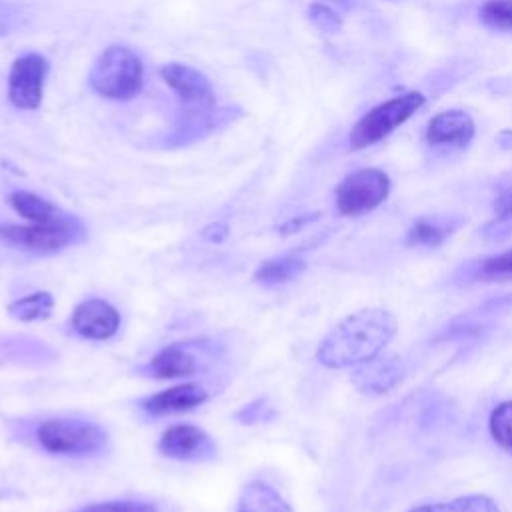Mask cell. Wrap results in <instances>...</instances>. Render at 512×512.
<instances>
[{"instance_id": "20", "label": "cell", "mask_w": 512, "mask_h": 512, "mask_svg": "<svg viewBox=\"0 0 512 512\" xmlns=\"http://www.w3.org/2000/svg\"><path fill=\"white\" fill-rule=\"evenodd\" d=\"M410 512H500L498 504L484 494H468L454 498L450 502H436V504H422L412 508Z\"/></svg>"}, {"instance_id": "12", "label": "cell", "mask_w": 512, "mask_h": 512, "mask_svg": "<svg viewBox=\"0 0 512 512\" xmlns=\"http://www.w3.org/2000/svg\"><path fill=\"white\" fill-rule=\"evenodd\" d=\"M208 400V392L204 386L196 382L178 384L166 390H160L156 394H150L142 398L138 404L148 416H170V414H182L198 408Z\"/></svg>"}, {"instance_id": "24", "label": "cell", "mask_w": 512, "mask_h": 512, "mask_svg": "<svg viewBox=\"0 0 512 512\" xmlns=\"http://www.w3.org/2000/svg\"><path fill=\"white\" fill-rule=\"evenodd\" d=\"M308 18H310V22H312L318 30L328 32V34H336V32L342 28L340 16H338L332 8H328V6H324V4H312V6L308 8Z\"/></svg>"}, {"instance_id": "1", "label": "cell", "mask_w": 512, "mask_h": 512, "mask_svg": "<svg viewBox=\"0 0 512 512\" xmlns=\"http://www.w3.org/2000/svg\"><path fill=\"white\" fill-rule=\"evenodd\" d=\"M398 322L384 308H362L342 318L318 344L316 360L332 370L364 364L394 338Z\"/></svg>"}, {"instance_id": "8", "label": "cell", "mask_w": 512, "mask_h": 512, "mask_svg": "<svg viewBox=\"0 0 512 512\" xmlns=\"http://www.w3.org/2000/svg\"><path fill=\"white\" fill-rule=\"evenodd\" d=\"M158 450L172 460L210 462L218 456L212 436L194 424H174L158 440Z\"/></svg>"}, {"instance_id": "7", "label": "cell", "mask_w": 512, "mask_h": 512, "mask_svg": "<svg viewBox=\"0 0 512 512\" xmlns=\"http://www.w3.org/2000/svg\"><path fill=\"white\" fill-rule=\"evenodd\" d=\"M48 60L40 54H24L14 60L8 74V98L14 106L34 110L42 102Z\"/></svg>"}, {"instance_id": "23", "label": "cell", "mask_w": 512, "mask_h": 512, "mask_svg": "<svg viewBox=\"0 0 512 512\" xmlns=\"http://www.w3.org/2000/svg\"><path fill=\"white\" fill-rule=\"evenodd\" d=\"M76 512H158V508L148 500H106L82 506Z\"/></svg>"}, {"instance_id": "28", "label": "cell", "mask_w": 512, "mask_h": 512, "mask_svg": "<svg viewBox=\"0 0 512 512\" xmlns=\"http://www.w3.org/2000/svg\"><path fill=\"white\" fill-rule=\"evenodd\" d=\"M202 236L208 242H222L228 236V226L224 222H214L202 230Z\"/></svg>"}, {"instance_id": "4", "label": "cell", "mask_w": 512, "mask_h": 512, "mask_svg": "<svg viewBox=\"0 0 512 512\" xmlns=\"http://www.w3.org/2000/svg\"><path fill=\"white\" fill-rule=\"evenodd\" d=\"M86 238L84 224L66 214L54 222H30V224H0V240L26 252L54 254Z\"/></svg>"}, {"instance_id": "30", "label": "cell", "mask_w": 512, "mask_h": 512, "mask_svg": "<svg viewBox=\"0 0 512 512\" xmlns=\"http://www.w3.org/2000/svg\"><path fill=\"white\" fill-rule=\"evenodd\" d=\"M332 2H336V4H342V6H348L352 0H332Z\"/></svg>"}, {"instance_id": "5", "label": "cell", "mask_w": 512, "mask_h": 512, "mask_svg": "<svg viewBox=\"0 0 512 512\" xmlns=\"http://www.w3.org/2000/svg\"><path fill=\"white\" fill-rule=\"evenodd\" d=\"M424 102L426 98L422 92L410 90L374 106L354 124L350 132V148L362 150L384 140L390 132L402 126L414 112H418L424 106Z\"/></svg>"}, {"instance_id": "9", "label": "cell", "mask_w": 512, "mask_h": 512, "mask_svg": "<svg viewBox=\"0 0 512 512\" xmlns=\"http://www.w3.org/2000/svg\"><path fill=\"white\" fill-rule=\"evenodd\" d=\"M162 80L176 92L188 112H208L214 106V90L210 80L196 68L170 62L160 70Z\"/></svg>"}, {"instance_id": "6", "label": "cell", "mask_w": 512, "mask_h": 512, "mask_svg": "<svg viewBox=\"0 0 512 512\" xmlns=\"http://www.w3.org/2000/svg\"><path fill=\"white\" fill-rule=\"evenodd\" d=\"M390 192V178L378 168L348 174L336 188V208L342 216H362L378 208Z\"/></svg>"}, {"instance_id": "29", "label": "cell", "mask_w": 512, "mask_h": 512, "mask_svg": "<svg viewBox=\"0 0 512 512\" xmlns=\"http://www.w3.org/2000/svg\"><path fill=\"white\" fill-rule=\"evenodd\" d=\"M316 216H318V214H312V216H300V218H292V220L284 222V224L280 226V230H282V234H290V232H296V230H300L302 226H306L308 222H312Z\"/></svg>"}, {"instance_id": "11", "label": "cell", "mask_w": 512, "mask_h": 512, "mask_svg": "<svg viewBox=\"0 0 512 512\" xmlns=\"http://www.w3.org/2000/svg\"><path fill=\"white\" fill-rule=\"evenodd\" d=\"M202 360L194 346L188 342H174L158 350L144 366L138 368L140 374L148 378H186L200 372Z\"/></svg>"}, {"instance_id": "18", "label": "cell", "mask_w": 512, "mask_h": 512, "mask_svg": "<svg viewBox=\"0 0 512 512\" xmlns=\"http://www.w3.org/2000/svg\"><path fill=\"white\" fill-rule=\"evenodd\" d=\"M458 224H460V220L452 222V220H444V218H420L408 230L406 242L410 246L436 248V246H440L452 234V230Z\"/></svg>"}, {"instance_id": "22", "label": "cell", "mask_w": 512, "mask_h": 512, "mask_svg": "<svg viewBox=\"0 0 512 512\" xmlns=\"http://www.w3.org/2000/svg\"><path fill=\"white\" fill-rule=\"evenodd\" d=\"M484 24L500 30H512V0H486L480 8Z\"/></svg>"}, {"instance_id": "10", "label": "cell", "mask_w": 512, "mask_h": 512, "mask_svg": "<svg viewBox=\"0 0 512 512\" xmlns=\"http://www.w3.org/2000/svg\"><path fill=\"white\" fill-rule=\"evenodd\" d=\"M72 330L86 340H108L120 328L118 310L100 298L80 302L70 316Z\"/></svg>"}, {"instance_id": "27", "label": "cell", "mask_w": 512, "mask_h": 512, "mask_svg": "<svg viewBox=\"0 0 512 512\" xmlns=\"http://www.w3.org/2000/svg\"><path fill=\"white\" fill-rule=\"evenodd\" d=\"M496 214H498V220H506V218H512V188L504 190L498 200H496Z\"/></svg>"}, {"instance_id": "19", "label": "cell", "mask_w": 512, "mask_h": 512, "mask_svg": "<svg viewBox=\"0 0 512 512\" xmlns=\"http://www.w3.org/2000/svg\"><path fill=\"white\" fill-rule=\"evenodd\" d=\"M54 296L50 292H32L24 298H18L8 304V314L20 322H36L44 320L52 314Z\"/></svg>"}, {"instance_id": "16", "label": "cell", "mask_w": 512, "mask_h": 512, "mask_svg": "<svg viewBox=\"0 0 512 512\" xmlns=\"http://www.w3.org/2000/svg\"><path fill=\"white\" fill-rule=\"evenodd\" d=\"M10 206L28 222H54L64 218L68 212L60 210L58 206H54L52 202H48L46 198L26 192V190H16L10 194L8 198Z\"/></svg>"}, {"instance_id": "14", "label": "cell", "mask_w": 512, "mask_h": 512, "mask_svg": "<svg viewBox=\"0 0 512 512\" xmlns=\"http://www.w3.org/2000/svg\"><path fill=\"white\" fill-rule=\"evenodd\" d=\"M474 136V122L462 110H446L436 114L426 128L430 144H454L466 146Z\"/></svg>"}, {"instance_id": "26", "label": "cell", "mask_w": 512, "mask_h": 512, "mask_svg": "<svg viewBox=\"0 0 512 512\" xmlns=\"http://www.w3.org/2000/svg\"><path fill=\"white\" fill-rule=\"evenodd\" d=\"M270 416H272V408H268L266 398H258V400L246 404L244 408H240V410L236 412V418H238L242 424H256V422L268 420Z\"/></svg>"}, {"instance_id": "3", "label": "cell", "mask_w": 512, "mask_h": 512, "mask_svg": "<svg viewBox=\"0 0 512 512\" xmlns=\"http://www.w3.org/2000/svg\"><path fill=\"white\" fill-rule=\"evenodd\" d=\"M142 84V60L126 46L106 48L90 70V86L110 100H130L142 90Z\"/></svg>"}, {"instance_id": "21", "label": "cell", "mask_w": 512, "mask_h": 512, "mask_svg": "<svg viewBox=\"0 0 512 512\" xmlns=\"http://www.w3.org/2000/svg\"><path fill=\"white\" fill-rule=\"evenodd\" d=\"M490 434L508 452H512V400L498 404L490 414Z\"/></svg>"}, {"instance_id": "2", "label": "cell", "mask_w": 512, "mask_h": 512, "mask_svg": "<svg viewBox=\"0 0 512 512\" xmlns=\"http://www.w3.org/2000/svg\"><path fill=\"white\" fill-rule=\"evenodd\" d=\"M36 440L48 454L56 456H92L108 444L106 430L84 418H48L36 428Z\"/></svg>"}, {"instance_id": "25", "label": "cell", "mask_w": 512, "mask_h": 512, "mask_svg": "<svg viewBox=\"0 0 512 512\" xmlns=\"http://www.w3.org/2000/svg\"><path fill=\"white\" fill-rule=\"evenodd\" d=\"M512 274V250H506L498 256H490L480 266L482 278H500Z\"/></svg>"}, {"instance_id": "17", "label": "cell", "mask_w": 512, "mask_h": 512, "mask_svg": "<svg viewBox=\"0 0 512 512\" xmlns=\"http://www.w3.org/2000/svg\"><path fill=\"white\" fill-rule=\"evenodd\" d=\"M306 270V262L298 256H278L264 260L254 272V280L262 286H278L296 280Z\"/></svg>"}, {"instance_id": "13", "label": "cell", "mask_w": 512, "mask_h": 512, "mask_svg": "<svg viewBox=\"0 0 512 512\" xmlns=\"http://www.w3.org/2000/svg\"><path fill=\"white\" fill-rule=\"evenodd\" d=\"M404 368L396 356H374L372 360L360 364L352 374V382L358 390L370 394H384L402 380Z\"/></svg>"}, {"instance_id": "15", "label": "cell", "mask_w": 512, "mask_h": 512, "mask_svg": "<svg viewBox=\"0 0 512 512\" xmlns=\"http://www.w3.org/2000/svg\"><path fill=\"white\" fill-rule=\"evenodd\" d=\"M236 512H294L290 504L266 482L246 484L238 496Z\"/></svg>"}]
</instances>
